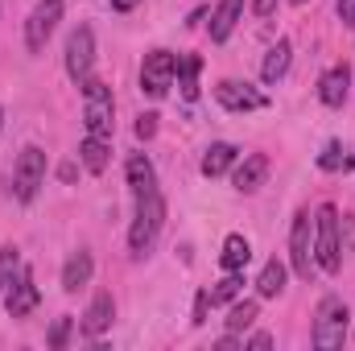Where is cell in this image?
<instances>
[{
  "label": "cell",
  "instance_id": "15",
  "mask_svg": "<svg viewBox=\"0 0 355 351\" xmlns=\"http://www.w3.org/2000/svg\"><path fill=\"white\" fill-rule=\"evenodd\" d=\"M112 318H116L112 293H95V302H91L87 314H83V331H87V335H103V331L112 327Z\"/></svg>",
  "mask_w": 355,
  "mask_h": 351
},
{
  "label": "cell",
  "instance_id": "24",
  "mask_svg": "<svg viewBox=\"0 0 355 351\" xmlns=\"http://www.w3.org/2000/svg\"><path fill=\"white\" fill-rule=\"evenodd\" d=\"M17 277H21V252H17L12 244H4V248H0V298L12 289Z\"/></svg>",
  "mask_w": 355,
  "mask_h": 351
},
{
  "label": "cell",
  "instance_id": "29",
  "mask_svg": "<svg viewBox=\"0 0 355 351\" xmlns=\"http://www.w3.org/2000/svg\"><path fill=\"white\" fill-rule=\"evenodd\" d=\"M157 132V112H145V116H137V137L141 141H149Z\"/></svg>",
  "mask_w": 355,
  "mask_h": 351
},
{
  "label": "cell",
  "instance_id": "11",
  "mask_svg": "<svg viewBox=\"0 0 355 351\" xmlns=\"http://www.w3.org/2000/svg\"><path fill=\"white\" fill-rule=\"evenodd\" d=\"M37 302H42V289L33 285V273H25V268H21V277H17V281H12V289L4 293L8 318H25V314H33V310H37Z\"/></svg>",
  "mask_w": 355,
  "mask_h": 351
},
{
  "label": "cell",
  "instance_id": "21",
  "mask_svg": "<svg viewBox=\"0 0 355 351\" xmlns=\"http://www.w3.org/2000/svg\"><path fill=\"white\" fill-rule=\"evenodd\" d=\"M248 257H252V244H248L240 232L223 240V252H219V261H223V268H227V273H240V268L248 264Z\"/></svg>",
  "mask_w": 355,
  "mask_h": 351
},
{
  "label": "cell",
  "instance_id": "30",
  "mask_svg": "<svg viewBox=\"0 0 355 351\" xmlns=\"http://www.w3.org/2000/svg\"><path fill=\"white\" fill-rule=\"evenodd\" d=\"M207 310H211V293H207V289H198V298H194V318H190V323H194V327H202V323H207Z\"/></svg>",
  "mask_w": 355,
  "mask_h": 351
},
{
  "label": "cell",
  "instance_id": "7",
  "mask_svg": "<svg viewBox=\"0 0 355 351\" xmlns=\"http://www.w3.org/2000/svg\"><path fill=\"white\" fill-rule=\"evenodd\" d=\"M289 264L302 281H310L314 273V219L310 211H297L293 215V228H289Z\"/></svg>",
  "mask_w": 355,
  "mask_h": 351
},
{
  "label": "cell",
  "instance_id": "25",
  "mask_svg": "<svg viewBox=\"0 0 355 351\" xmlns=\"http://www.w3.org/2000/svg\"><path fill=\"white\" fill-rule=\"evenodd\" d=\"M257 310H261L257 302H236L232 314H227V331H232V335H244V331L257 323Z\"/></svg>",
  "mask_w": 355,
  "mask_h": 351
},
{
  "label": "cell",
  "instance_id": "27",
  "mask_svg": "<svg viewBox=\"0 0 355 351\" xmlns=\"http://www.w3.org/2000/svg\"><path fill=\"white\" fill-rule=\"evenodd\" d=\"M240 285H244V277L240 273H227L215 289H211V306H223V302H232L236 293H240Z\"/></svg>",
  "mask_w": 355,
  "mask_h": 351
},
{
  "label": "cell",
  "instance_id": "22",
  "mask_svg": "<svg viewBox=\"0 0 355 351\" xmlns=\"http://www.w3.org/2000/svg\"><path fill=\"white\" fill-rule=\"evenodd\" d=\"M257 293H261V298H281V293H285V264L268 261L265 268H261V277H257Z\"/></svg>",
  "mask_w": 355,
  "mask_h": 351
},
{
  "label": "cell",
  "instance_id": "10",
  "mask_svg": "<svg viewBox=\"0 0 355 351\" xmlns=\"http://www.w3.org/2000/svg\"><path fill=\"white\" fill-rule=\"evenodd\" d=\"M215 99H219L227 112H257V108H265V103H268V99H265L257 87H248V83H236V79H223V83L215 87Z\"/></svg>",
  "mask_w": 355,
  "mask_h": 351
},
{
  "label": "cell",
  "instance_id": "9",
  "mask_svg": "<svg viewBox=\"0 0 355 351\" xmlns=\"http://www.w3.org/2000/svg\"><path fill=\"white\" fill-rule=\"evenodd\" d=\"M91 67H95V33H91V25H79L67 37V75L75 83H83L91 75Z\"/></svg>",
  "mask_w": 355,
  "mask_h": 351
},
{
  "label": "cell",
  "instance_id": "4",
  "mask_svg": "<svg viewBox=\"0 0 355 351\" xmlns=\"http://www.w3.org/2000/svg\"><path fill=\"white\" fill-rule=\"evenodd\" d=\"M314 264L322 268V273H339V264H343V248H339V211L327 203V207H318V215H314Z\"/></svg>",
  "mask_w": 355,
  "mask_h": 351
},
{
  "label": "cell",
  "instance_id": "20",
  "mask_svg": "<svg viewBox=\"0 0 355 351\" xmlns=\"http://www.w3.org/2000/svg\"><path fill=\"white\" fill-rule=\"evenodd\" d=\"M289 54H293L289 37H281V42L268 50L265 62H261V79H265V83H277V79H285V71H289Z\"/></svg>",
  "mask_w": 355,
  "mask_h": 351
},
{
  "label": "cell",
  "instance_id": "26",
  "mask_svg": "<svg viewBox=\"0 0 355 351\" xmlns=\"http://www.w3.org/2000/svg\"><path fill=\"white\" fill-rule=\"evenodd\" d=\"M352 166H355V162L343 153V145H339V141H331V145L318 153V170H327V174H335V170H352Z\"/></svg>",
  "mask_w": 355,
  "mask_h": 351
},
{
  "label": "cell",
  "instance_id": "35",
  "mask_svg": "<svg viewBox=\"0 0 355 351\" xmlns=\"http://www.w3.org/2000/svg\"><path fill=\"white\" fill-rule=\"evenodd\" d=\"M137 4H141V0H112V8H116V12H132Z\"/></svg>",
  "mask_w": 355,
  "mask_h": 351
},
{
  "label": "cell",
  "instance_id": "33",
  "mask_svg": "<svg viewBox=\"0 0 355 351\" xmlns=\"http://www.w3.org/2000/svg\"><path fill=\"white\" fill-rule=\"evenodd\" d=\"M272 8H277V0H252V12L257 17H272Z\"/></svg>",
  "mask_w": 355,
  "mask_h": 351
},
{
  "label": "cell",
  "instance_id": "17",
  "mask_svg": "<svg viewBox=\"0 0 355 351\" xmlns=\"http://www.w3.org/2000/svg\"><path fill=\"white\" fill-rule=\"evenodd\" d=\"M236 157H240V149H236V145H227V141H215V145L202 153V174H207V178L227 174V170L236 166Z\"/></svg>",
  "mask_w": 355,
  "mask_h": 351
},
{
  "label": "cell",
  "instance_id": "14",
  "mask_svg": "<svg viewBox=\"0 0 355 351\" xmlns=\"http://www.w3.org/2000/svg\"><path fill=\"white\" fill-rule=\"evenodd\" d=\"M124 174H128L132 194H149V190H157V170H153V162H149L145 153H132L128 166H124Z\"/></svg>",
  "mask_w": 355,
  "mask_h": 351
},
{
  "label": "cell",
  "instance_id": "19",
  "mask_svg": "<svg viewBox=\"0 0 355 351\" xmlns=\"http://www.w3.org/2000/svg\"><path fill=\"white\" fill-rule=\"evenodd\" d=\"M79 157H83V166H87L91 174H103L107 170V162H112V141L107 137H91L79 145Z\"/></svg>",
  "mask_w": 355,
  "mask_h": 351
},
{
  "label": "cell",
  "instance_id": "3",
  "mask_svg": "<svg viewBox=\"0 0 355 351\" xmlns=\"http://www.w3.org/2000/svg\"><path fill=\"white\" fill-rule=\"evenodd\" d=\"M83 124L91 137H112L116 128V99L103 79H83Z\"/></svg>",
  "mask_w": 355,
  "mask_h": 351
},
{
  "label": "cell",
  "instance_id": "23",
  "mask_svg": "<svg viewBox=\"0 0 355 351\" xmlns=\"http://www.w3.org/2000/svg\"><path fill=\"white\" fill-rule=\"evenodd\" d=\"M198 67H202V58H198V54L178 58V87H182L186 99H198Z\"/></svg>",
  "mask_w": 355,
  "mask_h": 351
},
{
  "label": "cell",
  "instance_id": "36",
  "mask_svg": "<svg viewBox=\"0 0 355 351\" xmlns=\"http://www.w3.org/2000/svg\"><path fill=\"white\" fill-rule=\"evenodd\" d=\"M0 128H4V112H0Z\"/></svg>",
  "mask_w": 355,
  "mask_h": 351
},
{
  "label": "cell",
  "instance_id": "2",
  "mask_svg": "<svg viewBox=\"0 0 355 351\" xmlns=\"http://www.w3.org/2000/svg\"><path fill=\"white\" fill-rule=\"evenodd\" d=\"M162 223H166V198H162L157 190L137 194V215H132V228H128V248H132V257H145V252L153 248Z\"/></svg>",
  "mask_w": 355,
  "mask_h": 351
},
{
  "label": "cell",
  "instance_id": "12",
  "mask_svg": "<svg viewBox=\"0 0 355 351\" xmlns=\"http://www.w3.org/2000/svg\"><path fill=\"white\" fill-rule=\"evenodd\" d=\"M265 178H268V157L265 153H248L244 162H240V170H236V190L240 194H257L261 186H265Z\"/></svg>",
  "mask_w": 355,
  "mask_h": 351
},
{
  "label": "cell",
  "instance_id": "31",
  "mask_svg": "<svg viewBox=\"0 0 355 351\" xmlns=\"http://www.w3.org/2000/svg\"><path fill=\"white\" fill-rule=\"evenodd\" d=\"M339 21L347 29H355V0H339Z\"/></svg>",
  "mask_w": 355,
  "mask_h": 351
},
{
  "label": "cell",
  "instance_id": "18",
  "mask_svg": "<svg viewBox=\"0 0 355 351\" xmlns=\"http://www.w3.org/2000/svg\"><path fill=\"white\" fill-rule=\"evenodd\" d=\"M91 273H95L91 252H75L71 261L62 264V289H67V293H79V289L91 281Z\"/></svg>",
  "mask_w": 355,
  "mask_h": 351
},
{
  "label": "cell",
  "instance_id": "32",
  "mask_svg": "<svg viewBox=\"0 0 355 351\" xmlns=\"http://www.w3.org/2000/svg\"><path fill=\"white\" fill-rule=\"evenodd\" d=\"M244 348H272V335L268 331H257L252 339H244Z\"/></svg>",
  "mask_w": 355,
  "mask_h": 351
},
{
  "label": "cell",
  "instance_id": "5",
  "mask_svg": "<svg viewBox=\"0 0 355 351\" xmlns=\"http://www.w3.org/2000/svg\"><path fill=\"white\" fill-rule=\"evenodd\" d=\"M42 182H46V149L42 145H25L21 157H17V166H12V194L21 203H33V194H37Z\"/></svg>",
  "mask_w": 355,
  "mask_h": 351
},
{
  "label": "cell",
  "instance_id": "34",
  "mask_svg": "<svg viewBox=\"0 0 355 351\" xmlns=\"http://www.w3.org/2000/svg\"><path fill=\"white\" fill-rule=\"evenodd\" d=\"M240 343H244V339H240V335H232V331H227V335H223V339H219V351H232V348H240Z\"/></svg>",
  "mask_w": 355,
  "mask_h": 351
},
{
  "label": "cell",
  "instance_id": "1",
  "mask_svg": "<svg viewBox=\"0 0 355 351\" xmlns=\"http://www.w3.org/2000/svg\"><path fill=\"white\" fill-rule=\"evenodd\" d=\"M347 327H352V310H347V302L343 298H322L318 302V310H314V348L318 351H339L347 343Z\"/></svg>",
  "mask_w": 355,
  "mask_h": 351
},
{
  "label": "cell",
  "instance_id": "28",
  "mask_svg": "<svg viewBox=\"0 0 355 351\" xmlns=\"http://www.w3.org/2000/svg\"><path fill=\"white\" fill-rule=\"evenodd\" d=\"M71 327H75V323H71V314H62V318L50 327V348H54V351L67 348V339H71Z\"/></svg>",
  "mask_w": 355,
  "mask_h": 351
},
{
  "label": "cell",
  "instance_id": "13",
  "mask_svg": "<svg viewBox=\"0 0 355 351\" xmlns=\"http://www.w3.org/2000/svg\"><path fill=\"white\" fill-rule=\"evenodd\" d=\"M347 87H352V71L339 62V67H331V71L318 79V99H322L327 108H343V99H347Z\"/></svg>",
  "mask_w": 355,
  "mask_h": 351
},
{
  "label": "cell",
  "instance_id": "16",
  "mask_svg": "<svg viewBox=\"0 0 355 351\" xmlns=\"http://www.w3.org/2000/svg\"><path fill=\"white\" fill-rule=\"evenodd\" d=\"M240 12H244V0H223L211 17V42H227L232 29L240 25Z\"/></svg>",
  "mask_w": 355,
  "mask_h": 351
},
{
  "label": "cell",
  "instance_id": "8",
  "mask_svg": "<svg viewBox=\"0 0 355 351\" xmlns=\"http://www.w3.org/2000/svg\"><path fill=\"white\" fill-rule=\"evenodd\" d=\"M58 21H62V0H37L33 4V12L25 21V46H29V54L46 50V42L58 29Z\"/></svg>",
  "mask_w": 355,
  "mask_h": 351
},
{
  "label": "cell",
  "instance_id": "6",
  "mask_svg": "<svg viewBox=\"0 0 355 351\" xmlns=\"http://www.w3.org/2000/svg\"><path fill=\"white\" fill-rule=\"evenodd\" d=\"M174 75H178V58L170 50H149L145 62H141V91L149 99H166V91L174 87Z\"/></svg>",
  "mask_w": 355,
  "mask_h": 351
}]
</instances>
